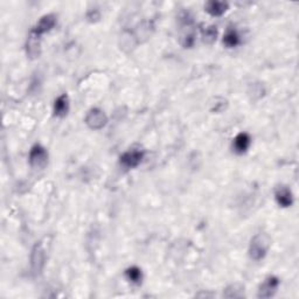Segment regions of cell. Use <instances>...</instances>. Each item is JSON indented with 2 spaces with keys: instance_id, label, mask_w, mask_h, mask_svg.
<instances>
[{
  "instance_id": "13",
  "label": "cell",
  "mask_w": 299,
  "mask_h": 299,
  "mask_svg": "<svg viewBox=\"0 0 299 299\" xmlns=\"http://www.w3.org/2000/svg\"><path fill=\"white\" fill-rule=\"evenodd\" d=\"M224 43L228 48H234L240 43V36L234 28H229L224 37Z\"/></svg>"
},
{
  "instance_id": "12",
  "label": "cell",
  "mask_w": 299,
  "mask_h": 299,
  "mask_svg": "<svg viewBox=\"0 0 299 299\" xmlns=\"http://www.w3.org/2000/svg\"><path fill=\"white\" fill-rule=\"evenodd\" d=\"M68 111H69V98L66 94H63L60 97H57L55 103H54V113H55V116L63 117L68 113Z\"/></svg>"
},
{
  "instance_id": "14",
  "label": "cell",
  "mask_w": 299,
  "mask_h": 299,
  "mask_svg": "<svg viewBox=\"0 0 299 299\" xmlns=\"http://www.w3.org/2000/svg\"><path fill=\"white\" fill-rule=\"evenodd\" d=\"M224 295L228 298H241L244 296V288L241 285L233 284L225 289V292Z\"/></svg>"
},
{
  "instance_id": "9",
  "label": "cell",
  "mask_w": 299,
  "mask_h": 299,
  "mask_svg": "<svg viewBox=\"0 0 299 299\" xmlns=\"http://www.w3.org/2000/svg\"><path fill=\"white\" fill-rule=\"evenodd\" d=\"M250 142H251V139L248 133H246V132L238 133V135L235 137L234 143H233L234 151L236 152V153H240V154L244 153V152L249 149Z\"/></svg>"
},
{
  "instance_id": "5",
  "label": "cell",
  "mask_w": 299,
  "mask_h": 299,
  "mask_svg": "<svg viewBox=\"0 0 299 299\" xmlns=\"http://www.w3.org/2000/svg\"><path fill=\"white\" fill-rule=\"evenodd\" d=\"M144 152L139 150H131L120 155V165L125 168H135L142 163Z\"/></svg>"
},
{
  "instance_id": "10",
  "label": "cell",
  "mask_w": 299,
  "mask_h": 299,
  "mask_svg": "<svg viewBox=\"0 0 299 299\" xmlns=\"http://www.w3.org/2000/svg\"><path fill=\"white\" fill-rule=\"evenodd\" d=\"M41 52L40 48V37L36 33L31 32L30 37L27 40V54L31 59H37L39 57Z\"/></svg>"
},
{
  "instance_id": "7",
  "label": "cell",
  "mask_w": 299,
  "mask_h": 299,
  "mask_svg": "<svg viewBox=\"0 0 299 299\" xmlns=\"http://www.w3.org/2000/svg\"><path fill=\"white\" fill-rule=\"evenodd\" d=\"M56 24V17L53 14H47L43 15L42 18L40 19L39 22L37 24V26L32 30L33 33H36L37 36L41 37L42 34L47 33V32H49L52 28L55 26Z\"/></svg>"
},
{
  "instance_id": "2",
  "label": "cell",
  "mask_w": 299,
  "mask_h": 299,
  "mask_svg": "<svg viewBox=\"0 0 299 299\" xmlns=\"http://www.w3.org/2000/svg\"><path fill=\"white\" fill-rule=\"evenodd\" d=\"M48 163V153L41 145L33 146L30 152V164L33 168L42 170Z\"/></svg>"
},
{
  "instance_id": "11",
  "label": "cell",
  "mask_w": 299,
  "mask_h": 299,
  "mask_svg": "<svg viewBox=\"0 0 299 299\" xmlns=\"http://www.w3.org/2000/svg\"><path fill=\"white\" fill-rule=\"evenodd\" d=\"M228 9V2L224 1H208L206 4V11L208 12L212 17H221Z\"/></svg>"
},
{
  "instance_id": "6",
  "label": "cell",
  "mask_w": 299,
  "mask_h": 299,
  "mask_svg": "<svg viewBox=\"0 0 299 299\" xmlns=\"http://www.w3.org/2000/svg\"><path fill=\"white\" fill-rule=\"evenodd\" d=\"M279 285V279L277 277H273L270 276L263 282V284H261L259 289V297L260 298H270L275 295V292L277 291Z\"/></svg>"
},
{
  "instance_id": "8",
  "label": "cell",
  "mask_w": 299,
  "mask_h": 299,
  "mask_svg": "<svg viewBox=\"0 0 299 299\" xmlns=\"http://www.w3.org/2000/svg\"><path fill=\"white\" fill-rule=\"evenodd\" d=\"M275 196L276 201L283 208H288L294 203V196H292L291 190L286 186H278L275 192Z\"/></svg>"
},
{
  "instance_id": "16",
  "label": "cell",
  "mask_w": 299,
  "mask_h": 299,
  "mask_svg": "<svg viewBox=\"0 0 299 299\" xmlns=\"http://www.w3.org/2000/svg\"><path fill=\"white\" fill-rule=\"evenodd\" d=\"M216 36H218V31H216V27H214V26L206 28V30L202 32L203 41H205L206 43L214 42V41L216 40Z\"/></svg>"
},
{
  "instance_id": "1",
  "label": "cell",
  "mask_w": 299,
  "mask_h": 299,
  "mask_svg": "<svg viewBox=\"0 0 299 299\" xmlns=\"http://www.w3.org/2000/svg\"><path fill=\"white\" fill-rule=\"evenodd\" d=\"M271 240L266 234L260 233L253 237L249 247V256L254 261H261L268 253Z\"/></svg>"
},
{
  "instance_id": "3",
  "label": "cell",
  "mask_w": 299,
  "mask_h": 299,
  "mask_svg": "<svg viewBox=\"0 0 299 299\" xmlns=\"http://www.w3.org/2000/svg\"><path fill=\"white\" fill-rule=\"evenodd\" d=\"M85 123L90 129L100 130L107 125V114L100 109H91L85 117Z\"/></svg>"
},
{
  "instance_id": "4",
  "label": "cell",
  "mask_w": 299,
  "mask_h": 299,
  "mask_svg": "<svg viewBox=\"0 0 299 299\" xmlns=\"http://www.w3.org/2000/svg\"><path fill=\"white\" fill-rule=\"evenodd\" d=\"M44 261H46V255H44L43 247L41 243H37L32 250L31 256V264L32 270L34 273H40L42 271L44 266Z\"/></svg>"
},
{
  "instance_id": "15",
  "label": "cell",
  "mask_w": 299,
  "mask_h": 299,
  "mask_svg": "<svg viewBox=\"0 0 299 299\" xmlns=\"http://www.w3.org/2000/svg\"><path fill=\"white\" fill-rule=\"evenodd\" d=\"M126 277L130 282L136 283V284H138V283L142 282V270L139 268H137V266H131V268H129L126 270L125 272Z\"/></svg>"
}]
</instances>
